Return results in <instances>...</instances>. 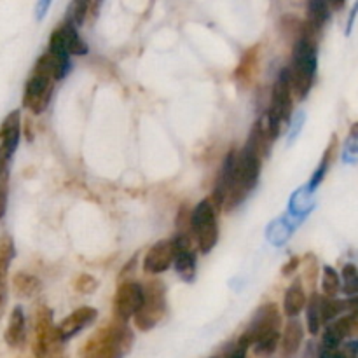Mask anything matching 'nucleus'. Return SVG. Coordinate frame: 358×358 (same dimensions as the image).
I'll return each instance as SVG.
<instances>
[{
	"instance_id": "1",
	"label": "nucleus",
	"mask_w": 358,
	"mask_h": 358,
	"mask_svg": "<svg viewBox=\"0 0 358 358\" xmlns=\"http://www.w3.org/2000/svg\"><path fill=\"white\" fill-rule=\"evenodd\" d=\"M231 178L229 187H227L226 201L222 208L226 212L236 208L238 205L248 198L252 191L257 185L261 177L262 156L252 145H245L240 152L231 150Z\"/></svg>"
},
{
	"instance_id": "2",
	"label": "nucleus",
	"mask_w": 358,
	"mask_h": 358,
	"mask_svg": "<svg viewBox=\"0 0 358 358\" xmlns=\"http://www.w3.org/2000/svg\"><path fill=\"white\" fill-rule=\"evenodd\" d=\"M317 31L311 30L306 23L303 24V31L294 42L292 63L289 66L290 86L296 100H304L311 91L317 73Z\"/></svg>"
},
{
	"instance_id": "3",
	"label": "nucleus",
	"mask_w": 358,
	"mask_h": 358,
	"mask_svg": "<svg viewBox=\"0 0 358 358\" xmlns=\"http://www.w3.org/2000/svg\"><path fill=\"white\" fill-rule=\"evenodd\" d=\"M133 345V332L126 322L115 318L94 332L80 350V358H124Z\"/></svg>"
},
{
	"instance_id": "4",
	"label": "nucleus",
	"mask_w": 358,
	"mask_h": 358,
	"mask_svg": "<svg viewBox=\"0 0 358 358\" xmlns=\"http://www.w3.org/2000/svg\"><path fill=\"white\" fill-rule=\"evenodd\" d=\"M217 206L212 199H203L191 212V231L201 254H208L219 241V224H217Z\"/></svg>"
},
{
	"instance_id": "5",
	"label": "nucleus",
	"mask_w": 358,
	"mask_h": 358,
	"mask_svg": "<svg viewBox=\"0 0 358 358\" xmlns=\"http://www.w3.org/2000/svg\"><path fill=\"white\" fill-rule=\"evenodd\" d=\"M166 315V290L159 280H150L143 285V304L135 318V325L138 331L147 332L156 327Z\"/></svg>"
},
{
	"instance_id": "6",
	"label": "nucleus",
	"mask_w": 358,
	"mask_h": 358,
	"mask_svg": "<svg viewBox=\"0 0 358 358\" xmlns=\"http://www.w3.org/2000/svg\"><path fill=\"white\" fill-rule=\"evenodd\" d=\"M58 80L52 76H49L44 70L34 69L30 79L24 84L23 93V107L28 108L31 114L38 115L48 108L49 101H51L52 90Z\"/></svg>"
},
{
	"instance_id": "7",
	"label": "nucleus",
	"mask_w": 358,
	"mask_h": 358,
	"mask_svg": "<svg viewBox=\"0 0 358 358\" xmlns=\"http://www.w3.org/2000/svg\"><path fill=\"white\" fill-rule=\"evenodd\" d=\"M280 327H282V315H280L278 306L275 303H268L259 308L248 329L241 336L254 346L261 339L280 332Z\"/></svg>"
},
{
	"instance_id": "8",
	"label": "nucleus",
	"mask_w": 358,
	"mask_h": 358,
	"mask_svg": "<svg viewBox=\"0 0 358 358\" xmlns=\"http://www.w3.org/2000/svg\"><path fill=\"white\" fill-rule=\"evenodd\" d=\"M62 345L63 341L58 334V327H55L52 324V311L49 308L41 306L35 315V358H41L52 350L62 348Z\"/></svg>"
},
{
	"instance_id": "9",
	"label": "nucleus",
	"mask_w": 358,
	"mask_h": 358,
	"mask_svg": "<svg viewBox=\"0 0 358 358\" xmlns=\"http://www.w3.org/2000/svg\"><path fill=\"white\" fill-rule=\"evenodd\" d=\"M294 100L296 98H294L292 86H290L289 69H283L280 72V76L276 77L275 86H273L271 91V107H269V112L273 114V117L282 122V124L290 121V117H292Z\"/></svg>"
},
{
	"instance_id": "10",
	"label": "nucleus",
	"mask_w": 358,
	"mask_h": 358,
	"mask_svg": "<svg viewBox=\"0 0 358 358\" xmlns=\"http://www.w3.org/2000/svg\"><path fill=\"white\" fill-rule=\"evenodd\" d=\"M143 304V285L136 282H124L119 285L114 297V317L128 322Z\"/></svg>"
},
{
	"instance_id": "11",
	"label": "nucleus",
	"mask_w": 358,
	"mask_h": 358,
	"mask_svg": "<svg viewBox=\"0 0 358 358\" xmlns=\"http://www.w3.org/2000/svg\"><path fill=\"white\" fill-rule=\"evenodd\" d=\"M346 341H358V308L350 310V313L343 315L341 318L334 320L324 332L322 346L329 348H339Z\"/></svg>"
},
{
	"instance_id": "12",
	"label": "nucleus",
	"mask_w": 358,
	"mask_h": 358,
	"mask_svg": "<svg viewBox=\"0 0 358 358\" xmlns=\"http://www.w3.org/2000/svg\"><path fill=\"white\" fill-rule=\"evenodd\" d=\"M177 257V243L175 240H161L149 248L143 257V271L147 275H161L171 268Z\"/></svg>"
},
{
	"instance_id": "13",
	"label": "nucleus",
	"mask_w": 358,
	"mask_h": 358,
	"mask_svg": "<svg viewBox=\"0 0 358 358\" xmlns=\"http://www.w3.org/2000/svg\"><path fill=\"white\" fill-rule=\"evenodd\" d=\"M21 135V114L20 110H14L3 119L2 126H0V156L9 163L13 157L14 150H16L17 143H20Z\"/></svg>"
},
{
	"instance_id": "14",
	"label": "nucleus",
	"mask_w": 358,
	"mask_h": 358,
	"mask_svg": "<svg viewBox=\"0 0 358 358\" xmlns=\"http://www.w3.org/2000/svg\"><path fill=\"white\" fill-rule=\"evenodd\" d=\"M98 318V311L91 306H83L79 310H76L73 313H70L62 324L58 325V334L62 338V341H69L73 336L79 334L83 329H86L87 325L93 324Z\"/></svg>"
},
{
	"instance_id": "15",
	"label": "nucleus",
	"mask_w": 358,
	"mask_h": 358,
	"mask_svg": "<svg viewBox=\"0 0 358 358\" xmlns=\"http://www.w3.org/2000/svg\"><path fill=\"white\" fill-rule=\"evenodd\" d=\"M259 63H261V44L252 45L243 52L236 70H234V80L240 87H250L257 79Z\"/></svg>"
},
{
	"instance_id": "16",
	"label": "nucleus",
	"mask_w": 358,
	"mask_h": 358,
	"mask_svg": "<svg viewBox=\"0 0 358 358\" xmlns=\"http://www.w3.org/2000/svg\"><path fill=\"white\" fill-rule=\"evenodd\" d=\"M299 219H296V217H292L290 213H287V215L269 222L268 229H266V238H268L269 243L275 245V247H282V245H285L287 241L290 240V236H292V233L296 231V227L299 226Z\"/></svg>"
},
{
	"instance_id": "17",
	"label": "nucleus",
	"mask_w": 358,
	"mask_h": 358,
	"mask_svg": "<svg viewBox=\"0 0 358 358\" xmlns=\"http://www.w3.org/2000/svg\"><path fill=\"white\" fill-rule=\"evenodd\" d=\"M315 208V191L310 187V184L303 185L297 189L289 201V213L303 222Z\"/></svg>"
},
{
	"instance_id": "18",
	"label": "nucleus",
	"mask_w": 358,
	"mask_h": 358,
	"mask_svg": "<svg viewBox=\"0 0 358 358\" xmlns=\"http://www.w3.org/2000/svg\"><path fill=\"white\" fill-rule=\"evenodd\" d=\"M304 339V327L297 317L289 318L285 329L282 334V355L285 358H290L299 352L301 345Z\"/></svg>"
},
{
	"instance_id": "19",
	"label": "nucleus",
	"mask_w": 358,
	"mask_h": 358,
	"mask_svg": "<svg viewBox=\"0 0 358 358\" xmlns=\"http://www.w3.org/2000/svg\"><path fill=\"white\" fill-rule=\"evenodd\" d=\"M6 343L10 348H20L23 346L24 339H27V320H24V313L21 306H16L9 317V324L6 329Z\"/></svg>"
},
{
	"instance_id": "20",
	"label": "nucleus",
	"mask_w": 358,
	"mask_h": 358,
	"mask_svg": "<svg viewBox=\"0 0 358 358\" xmlns=\"http://www.w3.org/2000/svg\"><path fill=\"white\" fill-rule=\"evenodd\" d=\"M331 9L329 0H308V17L304 23L313 31L320 34L331 17Z\"/></svg>"
},
{
	"instance_id": "21",
	"label": "nucleus",
	"mask_w": 358,
	"mask_h": 358,
	"mask_svg": "<svg viewBox=\"0 0 358 358\" xmlns=\"http://www.w3.org/2000/svg\"><path fill=\"white\" fill-rule=\"evenodd\" d=\"M306 304H308V299L301 282L292 283V285L287 289L285 297H283V311H285V315L289 318L299 317L301 311L306 308Z\"/></svg>"
},
{
	"instance_id": "22",
	"label": "nucleus",
	"mask_w": 358,
	"mask_h": 358,
	"mask_svg": "<svg viewBox=\"0 0 358 358\" xmlns=\"http://www.w3.org/2000/svg\"><path fill=\"white\" fill-rule=\"evenodd\" d=\"M336 152H338V136L332 135L331 142H329L327 149H325L324 156H322L320 163H318V168H317V170H315L313 177H311V180H310V187L313 189V191H317L318 185H320L322 182H324V178H325V175H327V171L331 170L332 163H334V159H336Z\"/></svg>"
},
{
	"instance_id": "23",
	"label": "nucleus",
	"mask_w": 358,
	"mask_h": 358,
	"mask_svg": "<svg viewBox=\"0 0 358 358\" xmlns=\"http://www.w3.org/2000/svg\"><path fill=\"white\" fill-rule=\"evenodd\" d=\"M175 269L184 282L191 283L196 278V255L192 248H177L175 257Z\"/></svg>"
},
{
	"instance_id": "24",
	"label": "nucleus",
	"mask_w": 358,
	"mask_h": 358,
	"mask_svg": "<svg viewBox=\"0 0 358 358\" xmlns=\"http://www.w3.org/2000/svg\"><path fill=\"white\" fill-rule=\"evenodd\" d=\"M306 324L310 334L317 336L320 332L324 322V313H322V297L318 294H313L311 299L306 304Z\"/></svg>"
},
{
	"instance_id": "25",
	"label": "nucleus",
	"mask_w": 358,
	"mask_h": 358,
	"mask_svg": "<svg viewBox=\"0 0 358 358\" xmlns=\"http://www.w3.org/2000/svg\"><path fill=\"white\" fill-rule=\"evenodd\" d=\"M13 285L17 290V294L24 297H31L41 290V282H38L37 276L28 275V273H16L13 278Z\"/></svg>"
},
{
	"instance_id": "26",
	"label": "nucleus",
	"mask_w": 358,
	"mask_h": 358,
	"mask_svg": "<svg viewBox=\"0 0 358 358\" xmlns=\"http://www.w3.org/2000/svg\"><path fill=\"white\" fill-rule=\"evenodd\" d=\"M14 255H16L14 240L9 234H2L0 236V278H6Z\"/></svg>"
},
{
	"instance_id": "27",
	"label": "nucleus",
	"mask_w": 358,
	"mask_h": 358,
	"mask_svg": "<svg viewBox=\"0 0 358 358\" xmlns=\"http://www.w3.org/2000/svg\"><path fill=\"white\" fill-rule=\"evenodd\" d=\"M91 3H93V0H72L69 13H66V21H70L76 27H83V23L91 13Z\"/></svg>"
},
{
	"instance_id": "28",
	"label": "nucleus",
	"mask_w": 358,
	"mask_h": 358,
	"mask_svg": "<svg viewBox=\"0 0 358 358\" xmlns=\"http://www.w3.org/2000/svg\"><path fill=\"white\" fill-rule=\"evenodd\" d=\"M322 290L327 297H336V294L341 290V276L338 275L334 268L325 266L324 275H322Z\"/></svg>"
},
{
	"instance_id": "29",
	"label": "nucleus",
	"mask_w": 358,
	"mask_h": 358,
	"mask_svg": "<svg viewBox=\"0 0 358 358\" xmlns=\"http://www.w3.org/2000/svg\"><path fill=\"white\" fill-rule=\"evenodd\" d=\"M343 292L348 297L358 296V268L352 262L343 268Z\"/></svg>"
},
{
	"instance_id": "30",
	"label": "nucleus",
	"mask_w": 358,
	"mask_h": 358,
	"mask_svg": "<svg viewBox=\"0 0 358 358\" xmlns=\"http://www.w3.org/2000/svg\"><path fill=\"white\" fill-rule=\"evenodd\" d=\"M280 341H282V334H280V332H276V334H271V336H268V338L257 341L254 346H252V348H254L255 355L257 357L268 358V357H271L276 350H278Z\"/></svg>"
},
{
	"instance_id": "31",
	"label": "nucleus",
	"mask_w": 358,
	"mask_h": 358,
	"mask_svg": "<svg viewBox=\"0 0 358 358\" xmlns=\"http://www.w3.org/2000/svg\"><path fill=\"white\" fill-rule=\"evenodd\" d=\"M303 271L308 285L315 289L318 282V275H320V264H318V259L315 257V254H306L303 261Z\"/></svg>"
},
{
	"instance_id": "32",
	"label": "nucleus",
	"mask_w": 358,
	"mask_h": 358,
	"mask_svg": "<svg viewBox=\"0 0 358 358\" xmlns=\"http://www.w3.org/2000/svg\"><path fill=\"white\" fill-rule=\"evenodd\" d=\"M250 346H252L250 343H248L247 339L241 336V338L238 339V341L234 343V345L231 346L226 353H224L222 358H247V352Z\"/></svg>"
},
{
	"instance_id": "33",
	"label": "nucleus",
	"mask_w": 358,
	"mask_h": 358,
	"mask_svg": "<svg viewBox=\"0 0 358 358\" xmlns=\"http://www.w3.org/2000/svg\"><path fill=\"white\" fill-rule=\"evenodd\" d=\"M73 287H76L77 292L91 294V292H94V290H96L98 283H96V280H94L91 275H80L79 278L76 280V283H73Z\"/></svg>"
},
{
	"instance_id": "34",
	"label": "nucleus",
	"mask_w": 358,
	"mask_h": 358,
	"mask_svg": "<svg viewBox=\"0 0 358 358\" xmlns=\"http://www.w3.org/2000/svg\"><path fill=\"white\" fill-rule=\"evenodd\" d=\"M304 126V112H297L290 117V129H289V145L297 138Z\"/></svg>"
},
{
	"instance_id": "35",
	"label": "nucleus",
	"mask_w": 358,
	"mask_h": 358,
	"mask_svg": "<svg viewBox=\"0 0 358 358\" xmlns=\"http://www.w3.org/2000/svg\"><path fill=\"white\" fill-rule=\"evenodd\" d=\"M7 206V173L2 175L0 178V217L6 213Z\"/></svg>"
},
{
	"instance_id": "36",
	"label": "nucleus",
	"mask_w": 358,
	"mask_h": 358,
	"mask_svg": "<svg viewBox=\"0 0 358 358\" xmlns=\"http://www.w3.org/2000/svg\"><path fill=\"white\" fill-rule=\"evenodd\" d=\"M320 358H348V357H346L345 350H343L341 346H339V348H329V346H322Z\"/></svg>"
},
{
	"instance_id": "37",
	"label": "nucleus",
	"mask_w": 358,
	"mask_h": 358,
	"mask_svg": "<svg viewBox=\"0 0 358 358\" xmlns=\"http://www.w3.org/2000/svg\"><path fill=\"white\" fill-rule=\"evenodd\" d=\"M51 3L52 0H37V6H35V17H37L38 21L44 20V16L48 14Z\"/></svg>"
},
{
	"instance_id": "38",
	"label": "nucleus",
	"mask_w": 358,
	"mask_h": 358,
	"mask_svg": "<svg viewBox=\"0 0 358 358\" xmlns=\"http://www.w3.org/2000/svg\"><path fill=\"white\" fill-rule=\"evenodd\" d=\"M358 16V0H355V3H353L352 10H350V16H348V24H346V35L352 34L353 30V24H355V20Z\"/></svg>"
},
{
	"instance_id": "39",
	"label": "nucleus",
	"mask_w": 358,
	"mask_h": 358,
	"mask_svg": "<svg viewBox=\"0 0 358 358\" xmlns=\"http://www.w3.org/2000/svg\"><path fill=\"white\" fill-rule=\"evenodd\" d=\"M299 264H301L299 257H292L289 262H287L285 266H283L282 273H283V275H285V276H290L294 271H296L297 268H299Z\"/></svg>"
},
{
	"instance_id": "40",
	"label": "nucleus",
	"mask_w": 358,
	"mask_h": 358,
	"mask_svg": "<svg viewBox=\"0 0 358 358\" xmlns=\"http://www.w3.org/2000/svg\"><path fill=\"white\" fill-rule=\"evenodd\" d=\"M6 297H7V292H6V278H0V313H2L3 304H6Z\"/></svg>"
},
{
	"instance_id": "41",
	"label": "nucleus",
	"mask_w": 358,
	"mask_h": 358,
	"mask_svg": "<svg viewBox=\"0 0 358 358\" xmlns=\"http://www.w3.org/2000/svg\"><path fill=\"white\" fill-rule=\"evenodd\" d=\"M41 358H63L62 348H56V350H52V352L45 353V355H44V357H41Z\"/></svg>"
},
{
	"instance_id": "42",
	"label": "nucleus",
	"mask_w": 358,
	"mask_h": 358,
	"mask_svg": "<svg viewBox=\"0 0 358 358\" xmlns=\"http://www.w3.org/2000/svg\"><path fill=\"white\" fill-rule=\"evenodd\" d=\"M346 0H329V3H331L332 9H339V7L345 6Z\"/></svg>"
}]
</instances>
